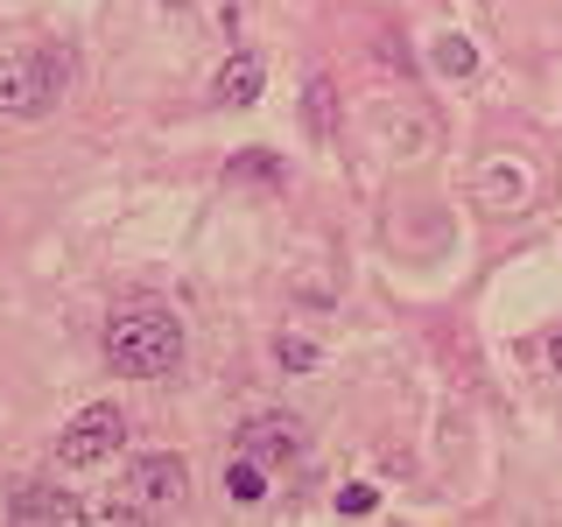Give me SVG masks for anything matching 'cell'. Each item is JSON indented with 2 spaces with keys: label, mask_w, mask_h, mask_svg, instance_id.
<instances>
[{
  "label": "cell",
  "mask_w": 562,
  "mask_h": 527,
  "mask_svg": "<svg viewBox=\"0 0 562 527\" xmlns=\"http://www.w3.org/2000/svg\"><path fill=\"white\" fill-rule=\"evenodd\" d=\"M105 359H113V373H127V380L176 373V366H183V316H169L155 303L113 316V324H105Z\"/></svg>",
  "instance_id": "6da1fadb"
},
{
  "label": "cell",
  "mask_w": 562,
  "mask_h": 527,
  "mask_svg": "<svg viewBox=\"0 0 562 527\" xmlns=\"http://www.w3.org/2000/svg\"><path fill=\"white\" fill-rule=\"evenodd\" d=\"M373 506H380V485H345V492H338V514H351V520L373 514Z\"/></svg>",
  "instance_id": "30bf717a"
},
{
  "label": "cell",
  "mask_w": 562,
  "mask_h": 527,
  "mask_svg": "<svg viewBox=\"0 0 562 527\" xmlns=\"http://www.w3.org/2000/svg\"><path fill=\"white\" fill-rule=\"evenodd\" d=\"M260 85H268V64H260L254 49H239V57H225V70H218V85H211V92H218L225 105H254Z\"/></svg>",
  "instance_id": "52a82bcc"
},
{
  "label": "cell",
  "mask_w": 562,
  "mask_h": 527,
  "mask_svg": "<svg viewBox=\"0 0 562 527\" xmlns=\"http://www.w3.org/2000/svg\"><path fill=\"white\" fill-rule=\"evenodd\" d=\"M183 492H190V464L176 450H148V457H134V471H127V500L140 506V514H176L183 506Z\"/></svg>",
  "instance_id": "277c9868"
},
{
  "label": "cell",
  "mask_w": 562,
  "mask_h": 527,
  "mask_svg": "<svg viewBox=\"0 0 562 527\" xmlns=\"http://www.w3.org/2000/svg\"><path fill=\"white\" fill-rule=\"evenodd\" d=\"M281 366H316V345L310 338H281Z\"/></svg>",
  "instance_id": "7c38bea8"
},
{
  "label": "cell",
  "mask_w": 562,
  "mask_h": 527,
  "mask_svg": "<svg viewBox=\"0 0 562 527\" xmlns=\"http://www.w3.org/2000/svg\"><path fill=\"white\" fill-rule=\"evenodd\" d=\"M120 444H127V415H120L113 401H99V408H85V415L57 436V464H70V471L105 464V457H113Z\"/></svg>",
  "instance_id": "3957f363"
},
{
  "label": "cell",
  "mask_w": 562,
  "mask_h": 527,
  "mask_svg": "<svg viewBox=\"0 0 562 527\" xmlns=\"http://www.w3.org/2000/svg\"><path fill=\"white\" fill-rule=\"evenodd\" d=\"M239 450L260 457V464H289V457H295V422L289 415H254L239 429Z\"/></svg>",
  "instance_id": "8992f818"
},
{
  "label": "cell",
  "mask_w": 562,
  "mask_h": 527,
  "mask_svg": "<svg viewBox=\"0 0 562 527\" xmlns=\"http://www.w3.org/2000/svg\"><path fill=\"white\" fill-rule=\"evenodd\" d=\"M233 176H268V183H281V162H268V155H239Z\"/></svg>",
  "instance_id": "8fae6325"
},
{
  "label": "cell",
  "mask_w": 562,
  "mask_h": 527,
  "mask_svg": "<svg viewBox=\"0 0 562 527\" xmlns=\"http://www.w3.org/2000/svg\"><path fill=\"white\" fill-rule=\"evenodd\" d=\"M225 492H233V500L239 506H254L260 500V492H268V464H260V457H233V464H225Z\"/></svg>",
  "instance_id": "ba28073f"
},
{
  "label": "cell",
  "mask_w": 562,
  "mask_h": 527,
  "mask_svg": "<svg viewBox=\"0 0 562 527\" xmlns=\"http://www.w3.org/2000/svg\"><path fill=\"white\" fill-rule=\"evenodd\" d=\"M436 70H443V78H471V70H479V49H471L464 35H443V43H436Z\"/></svg>",
  "instance_id": "9c48e42d"
},
{
  "label": "cell",
  "mask_w": 562,
  "mask_h": 527,
  "mask_svg": "<svg viewBox=\"0 0 562 527\" xmlns=\"http://www.w3.org/2000/svg\"><path fill=\"white\" fill-rule=\"evenodd\" d=\"M8 514L22 520V527H49V520H85V506L70 500L64 485H14V500H8Z\"/></svg>",
  "instance_id": "5b68a950"
},
{
  "label": "cell",
  "mask_w": 562,
  "mask_h": 527,
  "mask_svg": "<svg viewBox=\"0 0 562 527\" xmlns=\"http://www.w3.org/2000/svg\"><path fill=\"white\" fill-rule=\"evenodd\" d=\"M70 64L49 49H22V57H0V113L8 120H43L64 99Z\"/></svg>",
  "instance_id": "7a4b0ae2"
},
{
  "label": "cell",
  "mask_w": 562,
  "mask_h": 527,
  "mask_svg": "<svg viewBox=\"0 0 562 527\" xmlns=\"http://www.w3.org/2000/svg\"><path fill=\"white\" fill-rule=\"evenodd\" d=\"M549 359H555V366H562V338H555V345H549Z\"/></svg>",
  "instance_id": "4fadbf2b"
}]
</instances>
